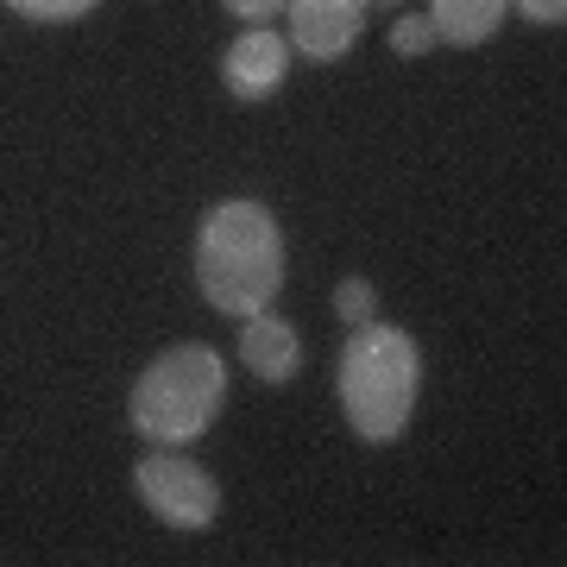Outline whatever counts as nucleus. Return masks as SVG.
Masks as SVG:
<instances>
[{
  "label": "nucleus",
  "mask_w": 567,
  "mask_h": 567,
  "mask_svg": "<svg viewBox=\"0 0 567 567\" xmlns=\"http://www.w3.org/2000/svg\"><path fill=\"white\" fill-rule=\"evenodd\" d=\"M196 284L221 316H252L271 309L284 290V227L265 203H215L196 227Z\"/></svg>",
  "instance_id": "1"
},
{
  "label": "nucleus",
  "mask_w": 567,
  "mask_h": 567,
  "mask_svg": "<svg viewBox=\"0 0 567 567\" xmlns=\"http://www.w3.org/2000/svg\"><path fill=\"white\" fill-rule=\"evenodd\" d=\"M334 385H341V410L353 435L372 447L398 442L416 416V391H423V347L410 341L404 328L391 322H360L353 328V341L341 347V372H334Z\"/></svg>",
  "instance_id": "2"
},
{
  "label": "nucleus",
  "mask_w": 567,
  "mask_h": 567,
  "mask_svg": "<svg viewBox=\"0 0 567 567\" xmlns=\"http://www.w3.org/2000/svg\"><path fill=\"white\" fill-rule=\"evenodd\" d=\"M227 404V365L208 341H183L133 379L126 416L152 447H189L203 442Z\"/></svg>",
  "instance_id": "3"
},
{
  "label": "nucleus",
  "mask_w": 567,
  "mask_h": 567,
  "mask_svg": "<svg viewBox=\"0 0 567 567\" xmlns=\"http://www.w3.org/2000/svg\"><path fill=\"white\" fill-rule=\"evenodd\" d=\"M133 492H140L145 505H152V517L171 524V529H208L221 517V486H215V473H203L196 461H183L171 447H158V454H145V461L133 466Z\"/></svg>",
  "instance_id": "4"
},
{
  "label": "nucleus",
  "mask_w": 567,
  "mask_h": 567,
  "mask_svg": "<svg viewBox=\"0 0 567 567\" xmlns=\"http://www.w3.org/2000/svg\"><path fill=\"white\" fill-rule=\"evenodd\" d=\"M290 39L271 32V25H246L240 39L221 51V82L234 102H265V95H278L284 76H290Z\"/></svg>",
  "instance_id": "5"
},
{
  "label": "nucleus",
  "mask_w": 567,
  "mask_h": 567,
  "mask_svg": "<svg viewBox=\"0 0 567 567\" xmlns=\"http://www.w3.org/2000/svg\"><path fill=\"white\" fill-rule=\"evenodd\" d=\"M372 0H284L290 13V51H303L309 63H334L353 51Z\"/></svg>",
  "instance_id": "6"
},
{
  "label": "nucleus",
  "mask_w": 567,
  "mask_h": 567,
  "mask_svg": "<svg viewBox=\"0 0 567 567\" xmlns=\"http://www.w3.org/2000/svg\"><path fill=\"white\" fill-rule=\"evenodd\" d=\"M240 360L265 385H290L297 365H303V341H297V328L284 322L278 309H252L240 322Z\"/></svg>",
  "instance_id": "7"
},
{
  "label": "nucleus",
  "mask_w": 567,
  "mask_h": 567,
  "mask_svg": "<svg viewBox=\"0 0 567 567\" xmlns=\"http://www.w3.org/2000/svg\"><path fill=\"white\" fill-rule=\"evenodd\" d=\"M511 0H429V25L442 44H486Z\"/></svg>",
  "instance_id": "8"
},
{
  "label": "nucleus",
  "mask_w": 567,
  "mask_h": 567,
  "mask_svg": "<svg viewBox=\"0 0 567 567\" xmlns=\"http://www.w3.org/2000/svg\"><path fill=\"white\" fill-rule=\"evenodd\" d=\"M334 309H341L347 328H360V322H372V316H379V290H372L365 278H341V290H334Z\"/></svg>",
  "instance_id": "9"
},
{
  "label": "nucleus",
  "mask_w": 567,
  "mask_h": 567,
  "mask_svg": "<svg viewBox=\"0 0 567 567\" xmlns=\"http://www.w3.org/2000/svg\"><path fill=\"white\" fill-rule=\"evenodd\" d=\"M20 20H39V25H70V20H82L95 0H7Z\"/></svg>",
  "instance_id": "10"
},
{
  "label": "nucleus",
  "mask_w": 567,
  "mask_h": 567,
  "mask_svg": "<svg viewBox=\"0 0 567 567\" xmlns=\"http://www.w3.org/2000/svg\"><path fill=\"white\" fill-rule=\"evenodd\" d=\"M435 25H429V13H404V20L391 25V51L398 58H423V51H435Z\"/></svg>",
  "instance_id": "11"
},
{
  "label": "nucleus",
  "mask_w": 567,
  "mask_h": 567,
  "mask_svg": "<svg viewBox=\"0 0 567 567\" xmlns=\"http://www.w3.org/2000/svg\"><path fill=\"white\" fill-rule=\"evenodd\" d=\"M234 20H246V25H265V20H278L284 13V0H221Z\"/></svg>",
  "instance_id": "12"
},
{
  "label": "nucleus",
  "mask_w": 567,
  "mask_h": 567,
  "mask_svg": "<svg viewBox=\"0 0 567 567\" xmlns=\"http://www.w3.org/2000/svg\"><path fill=\"white\" fill-rule=\"evenodd\" d=\"M529 25H561L567 20V0H511Z\"/></svg>",
  "instance_id": "13"
}]
</instances>
